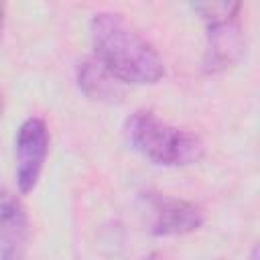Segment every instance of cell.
<instances>
[{
    "label": "cell",
    "instance_id": "obj_7",
    "mask_svg": "<svg viewBox=\"0 0 260 260\" xmlns=\"http://www.w3.org/2000/svg\"><path fill=\"white\" fill-rule=\"evenodd\" d=\"M77 85L81 93L93 102L118 104L124 98V83L112 77L95 59H85L77 65Z\"/></svg>",
    "mask_w": 260,
    "mask_h": 260
},
{
    "label": "cell",
    "instance_id": "obj_2",
    "mask_svg": "<svg viewBox=\"0 0 260 260\" xmlns=\"http://www.w3.org/2000/svg\"><path fill=\"white\" fill-rule=\"evenodd\" d=\"M128 144L146 160L160 167H189L203 158V140L185 128L160 120L150 110H136L124 124Z\"/></svg>",
    "mask_w": 260,
    "mask_h": 260
},
{
    "label": "cell",
    "instance_id": "obj_4",
    "mask_svg": "<svg viewBox=\"0 0 260 260\" xmlns=\"http://www.w3.org/2000/svg\"><path fill=\"white\" fill-rule=\"evenodd\" d=\"M140 209L146 215V225L152 236H185L199 230L205 221L203 209L187 199L167 193H140Z\"/></svg>",
    "mask_w": 260,
    "mask_h": 260
},
{
    "label": "cell",
    "instance_id": "obj_5",
    "mask_svg": "<svg viewBox=\"0 0 260 260\" xmlns=\"http://www.w3.org/2000/svg\"><path fill=\"white\" fill-rule=\"evenodd\" d=\"M49 126L39 116H28L14 136V179L20 193H30L43 173L49 154Z\"/></svg>",
    "mask_w": 260,
    "mask_h": 260
},
{
    "label": "cell",
    "instance_id": "obj_3",
    "mask_svg": "<svg viewBox=\"0 0 260 260\" xmlns=\"http://www.w3.org/2000/svg\"><path fill=\"white\" fill-rule=\"evenodd\" d=\"M191 8L205 22V51L201 69L207 75L223 73L238 65L246 53V37L240 22V2H195Z\"/></svg>",
    "mask_w": 260,
    "mask_h": 260
},
{
    "label": "cell",
    "instance_id": "obj_1",
    "mask_svg": "<svg viewBox=\"0 0 260 260\" xmlns=\"http://www.w3.org/2000/svg\"><path fill=\"white\" fill-rule=\"evenodd\" d=\"M93 59L120 83L154 85L165 77V61L122 14L95 12L89 20Z\"/></svg>",
    "mask_w": 260,
    "mask_h": 260
},
{
    "label": "cell",
    "instance_id": "obj_6",
    "mask_svg": "<svg viewBox=\"0 0 260 260\" xmlns=\"http://www.w3.org/2000/svg\"><path fill=\"white\" fill-rule=\"evenodd\" d=\"M30 240V221L24 203L0 187V260H24Z\"/></svg>",
    "mask_w": 260,
    "mask_h": 260
},
{
    "label": "cell",
    "instance_id": "obj_8",
    "mask_svg": "<svg viewBox=\"0 0 260 260\" xmlns=\"http://www.w3.org/2000/svg\"><path fill=\"white\" fill-rule=\"evenodd\" d=\"M246 260H258V246H254V248L250 250V256H248Z\"/></svg>",
    "mask_w": 260,
    "mask_h": 260
},
{
    "label": "cell",
    "instance_id": "obj_11",
    "mask_svg": "<svg viewBox=\"0 0 260 260\" xmlns=\"http://www.w3.org/2000/svg\"><path fill=\"white\" fill-rule=\"evenodd\" d=\"M2 110H4V98H2V91H0V116H2Z\"/></svg>",
    "mask_w": 260,
    "mask_h": 260
},
{
    "label": "cell",
    "instance_id": "obj_10",
    "mask_svg": "<svg viewBox=\"0 0 260 260\" xmlns=\"http://www.w3.org/2000/svg\"><path fill=\"white\" fill-rule=\"evenodd\" d=\"M142 260H162V258H160L158 254H148V256H144Z\"/></svg>",
    "mask_w": 260,
    "mask_h": 260
},
{
    "label": "cell",
    "instance_id": "obj_9",
    "mask_svg": "<svg viewBox=\"0 0 260 260\" xmlns=\"http://www.w3.org/2000/svg\"><path fill=\"white\" fill-rule=\"evenodd\" d=\"M2 28H4V4H0V37H2Z\"/></svg>",
    "mask_w": 260,
    "mask_h": 260
}]
</instances>
